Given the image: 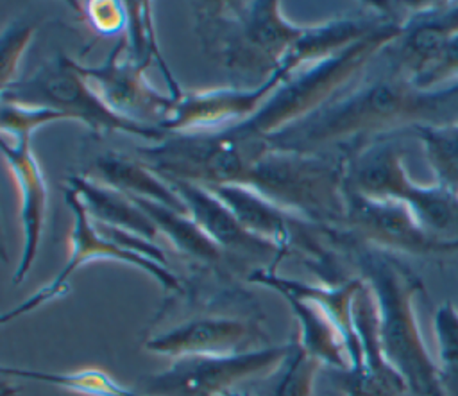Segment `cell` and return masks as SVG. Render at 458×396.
<instances>
[{"label": "cell", "instance_id": "6da1fadb", "mask_svg": "<svg viewBox=\"0 0 458 396\" xmlns=\"http://www.w3.org/2000/svg\"><path fill=\"white\" fill-rule=\"evenodd\" d=\"M458 97V81L438 90H419L388 68L363 75L306 120L265 140L270 147L299 152H351L401 127L433 122Z\"/></svg>", "mask_w": 458, "mask_h": 396}, {"label": "cell", "instance_id": "7a4b0ae2", "mask_svg": "<svg viewBox=\"0 0 458 396\" xmlns=\"http://www.w3.org/2000/svg\"><path fill=\"white\" fill-rule=\"evenodd\" d=\"M336 249L356 265L369 285L377 310V331L386 362L413 396H444L440 366L431 358L415 315L420 280L392 253L349 242L336 233Z\"/></svg>", "mask_w": 458, "mask_h": 396}, {"label": "cell", "instance_id": "3957f363", "mask_svg": "<svg viewBox=\"0 0 458 396\" xmlns=\"http://www.w3.org/2000/svg\"><path fill=\"white\" fill-rule=\"evenodd\" d=\"M404 22L406 16H394L342 52L297 68L256 115L229 131L247 140H268L306 120L351 88L370 61L401 36Z\"/></svg>", "mask_w": 458, "mask_h": 396}, {"label": "cell", "instance_id": "277c9868", "mask_svg": "<svg viewBox=\"0 0 458 396\" xmlns=\"http://www.w3.org/2000/svg\"><path fill=\"white\" fill-rule=\"evenodd\" d=\"M204 52L225 70L268 81L279 72L308 27L290 23L279 2H204L195 7Z\"/></svg>", "mask_w": 458, "mask_h": 396}, {"label": "cell", "instance_id": "5b68a950", "mask_svg": "<svg viewBox=\"0 0 458 396\" xmlns=\"http://www.w3.org/2000/svg\"><path fill=\"white\" fill-rule=\"evenodd\" d=\"M238 185L324 228H338L345 215L344 152H299L267 145Z\"/></svg>", "mask_w": 458, "mask_h": 396}, {"label": "cell", "instance_id": "8992f818", "mask_svg": "<svg viewBox=\"0 0 458 396\" xmlns=\"http://www.w3.org/2000/svg\"><path fill=\"white\" fill-rule=\"evenodd\" d=\"M345 188L404 202L428 233L458 245V194L438 183L422 186L411 181L395 140L383 136L345 152Z\"/></svg>", "mask_w": 458, "mask_h": 396}, {"label": "cell", "instance_id": "52a82bcc", "mask_svg": "<svg viewBox=\"0 0 458 396\" xmlns=\"http://www.w3.org/2000/svg\"><path fill=\"white\" fill-rule=\"evenodd\" d=\"M2 102L59 111L68 120L86 124L100 136L123 133L145 138L150 143L168 136L161 127L138 124L111 111L77 70L75 61L64 54L41 63L29 77L16 79L2 88Z\"/></svg>", "mask_w": 458, "mask_h": 396}, {"label": "cell", "instance_id": "ba28073f", "mask_svg": "<svg viewBox=\"0 0 458 396\" xmlns=\"http://www.w3.org/2000/svg\"><path fill=\"white\" fill-rule=\"evenodd\" d=\"M188 292L195 296L204 308L147 337L143 342L145 349L179 358L193 355H236L270 346L261 326L259 308L247 312H224L222 308L245 292L242 294V290H236L215 310L208 308L209 297L206 285L190 288Z\"/></svg>", "mask_w": 458, "mask_h": 396}, {"label": "cell", "instance_id": "9c48e42d", "mask_svg": "<svg viewBox=\"0 0 458 396\" xmlns=\"http://www.w3.org/2000/svg\"><path fill=\"white\" fill-rule=\"evenodd\" d=\"M293 344L290 340L236 355L179 357L166 369L143 376L138 391L145 396H220L245 378L270 373Z\"/></svg>", "mask_w": 458, "mask_h": 396}, {"label": "cell", "instance_id": "30bf717a", "mask_svg": "<svg viewBox=\"0 0 458 396\" xmlns=\"http://www.w3.org/2000/svg\"><path fill=\"white\" fill-rule=\"evenodd\" d=\"M336 233L349 240L372 245L392 254L440 256L458 253V245L428 233L413 211L394 199H374L345 188V215Z\"/></svg>", "mask_w": 458, "mask_h": 396}, {"label": "cell", "instance_id": "8fae6325", "mask_svg": "<svg viewBox=\"0 0 458 396\" xmlns=\"http://www.w3.org/2000/svg\"><path fill=\"white\" fill-rule=\"evenodd\" d=\"M64 201L72 211L73 217V229L70 235V256L64 263V267L61 269V272L43 288H39L38 292H34L29 299H25L23 303H20L16 308L5 312L2 315V323H9L13 319H18L36 308H39L41 305H47L64 294H68L70 285L68 280L72 278V274L84 263V262H91V260H118L123 262L127 265H134L141 271H145L147 274H150L152 278H156L165 290L170 292H181L182 290V283L179 281V278L166 267L161 265L147 256H141L138 253L127 251L116 244H113L111 240H107L106 237H102L95 226V222L91 220L84 202L81 201L79 194L72 188L66 186L64 188Z\"/></svg>", "mask_w": 458, "mask_h": 396}, {"label": "cell", "instance_id": "7c38bea8", "mask_svg": "<svg viewBox=\"0 0 458 396\" xmlns=\"http://www.w3.org/2000/svg\"><path fill=\"white\" fill-rule=\"evenodd\" d=\"M102 102L116 115L161 127L175 97L157 91L147 79V65L140 63L122 36L102 65L86 66L75 63Z\"/></svg>", "mask_w": 458, "mask_h": 396}, {"label": "cell", "instance_id": "4fadbf2b", "mask_svg": "<svg viewBox=\"0 0 458 396\" xmlns=\"http://www.w3.org/2000/svg\"><path fill=\"white\" fill-rule=\"evenodd\" d=\"M288 75L290 72L281 68L268 81L254 88L182 91L174 100L161 129L168 134H188L236 127L256 115Z\"/></svg>", "mask_w": 458, "mask_h": 396}, {"label": "cell", "instance_id": "5bb4252c", "mask_svg": "<svg viewBox=\"0 0 458 396\" xmlns=\"http://www.w3.org/2000/svg\"><path fill=\"white\" fill-rule=\"evenodd\" d=\"M166 179V177H165ZM188 208V215L195 224L211 237L236 265H254L256 269H276L277 262L286 254L272 242L249 233L233 211L206 186L166 179Z\"/></svg>", "mask_w": 458, "mask_h": 396}, {"label": "cell", "instance_id": "9a60e30c", "mask_svg": "<svg viewBox=\"0 0 458 396\" xmlns=\"http://www.w3.org/2000/svg\"><path fill=\"white\" fill-rule=\"evenodd\" d=\"M247 281L274 288L286 299L299 323V346L310 357L344 373L352 369L351 344L338 323L318 301L299 292L290 283V278L279 276L276 269H256L247 276Z\"/></svg>", "mask_w": 458, "mask_h": 396}, {"label": "cell", "instance_id": "2e32d148", "mask_svg": "<svg viewBox=\"0 0 458 396\" xmlns=\"http://www.w3.org/2000/svg\"><path fill=\"white\" fill-rule=\"evenodd\" d=\"M458 32V4H424L406 16L401 36L386 47L388 68L411 84L426 75Z\"/></svg>", "mask_w": 458, "mask_h": 396}, {"label": "cell", "instance_id": "e0dca14e", "mask_svg": "<svg viewBox=\"0 0 458 396\" xmlns=\"http://www.w3.org/2000/svg\"><path fill=\"white\" fill-rule=\"evenodd\" d=\"M2 152L9 170L20 188V220H21V256L13 274V285H20L30 271L48 210V190L43 170L32 152L29 134H4Z\"/></svg>", "mask_w": 458, "mask_h": 396}, {"label": "cell", "instance_id": "ac0fdd59", "mask_svg": "<svg viewBox=\"0 0 458 396\" xmlns=\"http://www.w3.org/2000/svg\"><path fill=\"white\" fill-rule=\"evenodd\" d=\"M129 197L148 215L159 235L166 237L179 254L195 265H202L200 274L233 280V272L238 269L236 262L211 237H208L190 215L143 197Z\"/></svg>", "mask_w": 458, "mask_h": 396}, {"label": "cell", "instance_id": "d6986e66", "mask_svg": "<svg viewBox=\"0 0 458 396\" xmlns=\"http://www.w3.org/2000/svg\"><path fill=\"white\" fill-rule=\"evenodd\" d=\"M82 176L127 195L143 197L188 215V208L174 186L165 177L143 165L136 156L131 158L114 151L100 152L89 161V167Z\"/></svg>", "mask_w": 458, "mask_h": 396}, {"label": "cell", "instance_id": "ffe728a7", "mask_svg": "<svg viewBox=\"0 0 458 396\" xmlns=\"http://www.w3.org/2000/svg\"><path fill=\"white\" fill-rule=\"evenodd\" d=\"M68 186L79 194L89 217L95 222L143 237L147 240H156V237H159L154 222L127 194L82 174L70 176Z\"/></svg>", "mask_w": 458, "mask_h": 396}, {"label": "cell", "instance_id": "44dd1931", "mask_svg": "<svg viewBox=\"0 0 458 396\" xmlns=\"http://www.w3.org/2000/svg\"><path fill=\"white\" fill-rule=\"evenodd\" d=\"M318 367L320 362L310 357L295 339L292 351L249 391V396H313Z\"/></svg>", "mask_w": 458, "mask_h": 396}, {"label": "cell", "instance_id": "7402d4cb", "mask_svg": "<svg viewBox=\"0 0 458 396\" xmlns=\"http://www.w3.org/2000/svg\"><path fill=\"white\" fill-rule=\"evenodd\" d=\"M0 373L4 376L43 382V383L55 385L82 396H145L140 391H131L123 387L111 374L97 367H86V369H77L68 373H50V371H34V369L2 366Z\"/></svg>", "mask_w": 458, "mask_h": 396}, {"label": "cell", "instance_id": "603a6c76", "mask_svg": "<svg viewBox=\"0 0 458 396\" xmlns=\"http://www.w3.org/2000/svg\"><path fill=\"white\" fill-rule=\"evenodd\" d=\"M411 131L424 145L437 183L458 194V122L426 124Z\"/></svg>", "mask_w": 458, "mask_h": 396}, {"label": "cell", "instance_id": "cb8c5ba5", "mask_svg": "<svg viewBox=\"0 0 458 396\" xmlns=\"http://www.w3.org/2000/svg\"><path fill=\"white\" fill-rule=\"evenodd\" d=\"M68 120L63 113L52 111L47 108H29L20 104L2 102V118L0 127L4 134H32L38 127L55 122Z\"/></svg>", "mask_w": 458, "mask_h": 396}, {"label": "cell", "instance_id": "d4e9b609", "mask_svg": "<svg viewBox=\"0 0 458 396\" xmlns=\"http://www.w3.org/2000/svg\"><path fill=\"white\" fill-rule=\"evenodd\" d=\"M34 25H13L4 30L2 34V48H0V75H2V88L14 82L16 70L20 59L34 36Z\"/></svg>", "mask_w": 458, "mask_h": 396}, {"label": "cell", "instance_id": "484cf974", "mask_svg": "<svg viewBox=\"0 0 458 396\" xmlns=\"http://www.w3.org/2000/svg\"><path fill=\"white\" fill-rule=\"evenodd\" d=\"M433 331L438 349V364L458 362V308L444 303L433 317Z\"/></svg>", "mask_w": 458, "mask_h": 396}, {"label": "cell", "instance_id": "4316f807", "mask_svg": "<svg viewBox=\"0 0 458 396\" xmlns=\"http://www.w3.org/2000/svg\"><path fill=\"white\" fill-rule=\"evenodd\" d=\"M82 5L86 20L98 34H116L127 27V9L123 7L125 4L113 0H93Z\"/></svg>", "mask_w": 458, "mask_h": 396}, {"label": "cell", "instance_id": "83f0119b", "mask_svg": "<svg viewBox=\"0 0 458 396\" xmlns=\"http://www.w3.org/2000/svg\"><path fill=\"white\" fill-rule=\"evenodd\" d=\"M447 79L458 81V32L451 38L437 65L426 75L415 81L413 86L419 90H438L437 86Z\"/></svg>", "mask_w": 458, "mask_h": 396}, {"label": "cell", "instance_id": "f1b7e54d", "mask_svg": "<svg viewBox=\"0 0 458 396\" xmlns=\"http://www.w3.org/2000/svg\"><path fill=\"white\" fill-rule=\"evenodd\" d=\"M440 366V383L444 396H458V362L438 364Z\"/></svg>", "mask_w": 458, "mask_h": 396}, {"label": "cell", "instance_id": "f546056e", "mask_svg": "<svg viewBox=\"0 0 458 396\" xmlns=\"http://www.w3.org/2000/svg\"><path fill=\"white\" fill-rule=\"evenodd\" d=\"M220 396H249V392H240V391H227V392H224V394H220Z\"/></svg>", "mask_w": 458, "mask_h": 396}]
</instances>
